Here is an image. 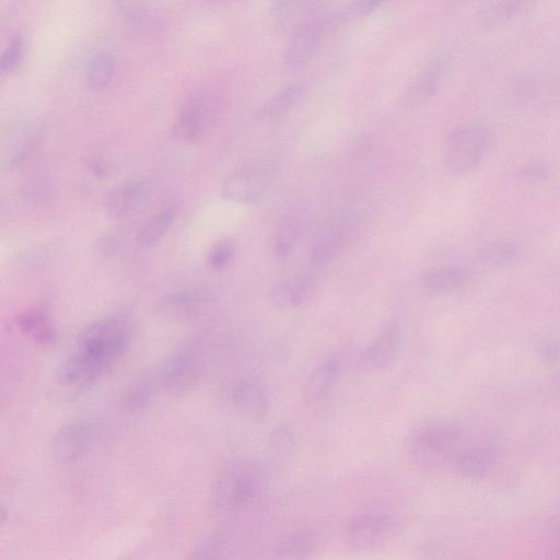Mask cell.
Returning a JSON list of instances; mask_svg holds the SVG:
<instances>
[{
  "mask_svg": "<svg viewBox=\"0 0 560 560\" xmlns=\"http://www.w3.org/2000/svg\"><path fill=\"white\" fill-rule=\"evenodd\" d=\"M131 324L123 315L95 321L80 333L72 355L58 370L67 387H83L99 380L131 344Z\"/></svg>",
  "mask_w": 560,
  "mask_h": 560,
  "instance_id": "6da1fadb",
  "label": "cell"
},
{
  "mask_svg": "<svg viewBox=\"0 0 560 560\" xmlns=\"http://www.w3.org/2000/svg\"><path fill=\"white\" fill-rule=\"evenodd\" d=\"M221 110L223 100L215 90L203 88L192 92L174 120L172 136L180 142H197L216 125Z\"/></svg>",
  "mask_w": 560,
  "mask_h": 560,
  "instance_id": "7a4b0ae2",
  "label": "cell"
},
{
  "mask_svg": "<svg viewBox=\"0 0 560 560\" xmlns=\"http://www.w3.org/2000/svg\"><path fill=\"white\" fill-rule=\"evenodd\" d=\"M278 165L272 157H258L242 163L223 184V195L241 204L262 200L276 180Z\"/></svg>",
  "mask_w": 560,
  "mask_h": 560,
  "instance_id": "3957f363",
  "label": "cell"
},
{
  "mask_svg": "<svg viewBox=\"0 0 560 560\" xmlns=\"http://www.w3.org/2000/svg\"><path fill=\"white\" fill-rule=\"evenodd\" d=\"M341 27L338 15H315L303 19L295 28L283 53L284 65L301 69L320 53L329 35Z\"/></svg>",
  "mask_w": 560,
  "mask_h": 560,
  "instance_id": "277c9868",
  "label": "cell"
},
{
  "mask_svg": "<svg viewBox=\"0 0 560 560\" xmlns=\"http://www.w3.org/2000/svg\"><path fill=\"white\" fill-rule=\"evenodd\" d=\"M490 145V132L478 123L463 124L449 134L443 156L446 166L455 174L475 170L483 161Z\"/></svg>",
  "mask_w": 560,
  "mask_h": 560,
  "instance_id": "5b68a950",
  "label": "cell"
},
{
  "mask_svg": "<svg viewBox=\"0 0 560 560\" xmlns=\"http://www.w3.org/2000/svg\"><path fill=\"white\" fill-rule=\"evenodd\" d=\"M460 436V429L452 424L428 425L414 436L411 457L419 468L438 469L450 459Z\"/></svg>",
  "mask_w": 560,
  "mask_h": 560,
  "instance_id": "8992f818",
  "label": "cell"
},
{
  "mask_svg": "<svg viewBox=\"0 0 560 560\" xmlns=\"http://www.w3.org/2000/svg\"><path fill=\"white\" fill-rule=\"evenodd\" d=\"M205 363L202 348L196 344L175 350L161 368L160 380L163 387L174 395L188 393L202 379Z\"/></svg>",
  "mask_w": 560,
  "mask_h": 560,
  "instance_id": "52a82bcc",
  "label": "cell"
},
{
  "mask_svg": "<svg viewBox=\"0 0 560 560\" xmlns=\"http://www.w3.org/2000/svg\"><path fill=\"white\" fill-rule=\"evenodd\" d=\"M398 532V522L391 516L376 513L349 522L345 542L353 552H371L389 543Z\"/></svg>",
  "mask_w": 560,
  "mask_h": 560,
  "instance_id": "ba28073f",
  "label": "cell"
},
{
  "mask_svg": "<svg viewBox=\"0 0 560 560\" xmlns=\"http://www.w3.org/2000/svg\"><path fill=\"white\" fill-rule=\"evenodd\" d=\"M95 442V427L85 420H76L56 431L51 453L57 463L77 462L90 451Z\"/></svg>",
  "mask_w": 560,
  "mask_h": 560,
  "instance_id": "9c48e42d",
  "label": "cell"
},
{
  "mask_svg": "<svg viewBox=\"0 0 560 560\" xmlns=\"http://www.w3.org/2000/svg\"><path fill=\"white\" fill-rule=\"evenodd\" d=\"M253 476L242 469H232L221 474L212 490V499L220 509H237L248 503L255 494Z\"/></svg>",
  "mask_w": 560,
  "mask_h": 560,
  "instance_id": "30bf717a",
  "label": "cell"
},
{
  "mask_svg": "<svg viewBox=\"0 0 560 560\" xmlns=\"http://www.w3.org/2000/svg\"><path fill=\"white\" fill-rule=\"evenodd\" d=\"M348 237V223L342 216H330L322 221L315 230L311 258L315 265L321 266L335 258Z\"/></svg>",
  "mask_w": 560,
  "mask_h": 560,
  "instance_id": "8fae6325",
  "label": "cell"
},
{
  "mask_svg": "<svg viewBox=\"0 0 560 560\" xmlns=\"http://www.w3.org/2000/svg\"><path fill=\"white\" fill-rule=\"evenodd\" d=\"M451 64L450 55L443 54L431 61L407 87L403 101L408 107L422 104L433 98L443 79H445Z\"/></svg>",
  "mask_w": 560,
  "mask_h": 560,
  "instance_id": "7c38bea8",
  "label": "cell"
},
{
  "mask_svg": "<svg viewBox=\"0 0 560 560\" xmlns=\"http://www.w3.org/2000/svg\"><path fill=\"white\" fill-rule=\"evenodd\" d=\"M229 400L233 408L252 423H262L270 411L266 392L254 380H241L233 385Z\"/></svg>",
  "mask_w": 560,
  "mask_h": 560,
  "instance_id": "4fadbf2b",
  "label": "cell"
},
{
  "mask_svg": "<svg viewBox=\"0 0 560 560\" xmlns=\"http://www.w3.org/2000/svg\"><path fill=\"white\" fill-rule=\"evenodd\" d=\"M404 346V335L398 322H389L366 349L367 364L375 369L391 368L399 360Z\"/></svg>",
  "mask_w": 560,
  "mask_h": 560,
  "instance_id": "5bb4252c",
  "label": "cell"
},
{
  "mask_svg": "<svg viewBox=\"0 0 560 560\" xmlns=\"http://www.w3.org/2000/svg\"><path fill=\"white\" fill-rule=\"evenodd\" d=\"M149 185L146 181L134 180L116 186L105 201L108 214L115 219L133 215L148 197Z\"/></svg>",
  "mask_w": 560,
  "mask_h": 560,
  "instance_id": "9a60e30c",
  "label": "cell"
},
{
  "mask_svg": "<svg viewBox=\"0 0 560 560\" xmlns=\"http://www.w3.org/2000/svg\"><path fill=\"white\" fill-rule=\"evenodd\" d=\"M342 372L341 360L331 356L311 372L305 388H303V400L308 404L322 401L334 389L335 384Z\"/></svg>",
  "mask_w": 560,
  "mask_h": 560,
  "instance_id": "2e32d148",
  "label": "cell"
},
{
  "mask_svg": "<svg viewBox=\"0 0 560 560\" xmlns=\"http://www.w3.org/2000/svg\"><path fill=\"white\" fill-rule=\"evenodd\" d=\"M16 325L23 334L40 346L50 347L57 341L55 325L49 311L44 307H32L23 311L18 315Z\"/></svg>",
  "mask_w": 560,
  "mask_h": 560,
  "instance_id": "e0dca14e",
  "label": "cell"
},
{
  "mask_svg": "<svg viewBox=\"0 0 560 560\" xmlns=\"http://www.w3.org/2000/svg\"><path fill=\"white\" fill-rule=\"evenodd\" d=\"M307 92L308 85L306 81L302 80L283 87L270 100L266 101L259 112V118L267 122L282 119L305 99Z\"/></svg>",
  "mask_w": 560,
  "mask_h": 560,
  "instance_id": "ac0fdd59",
  "label": "cell"
},
{
  "mask_svg": "<svg viewBox=\"0 0 560 560\" xmlns=\"http://www.w3.org/2000/svg\"><path fill=\"white\" fill-rule=\"evenodd\" d=\"M322 536L314 530H303L287 536L274 551L277 559L309 558L320 548Z\"/></svg>",
  "mask_w": 560,
  "mask_h": 560,
  "instance_id": "d6986e66",
  "label": "cell"
},
{
  "mask_svg": "<svg viewBox=\"0 0 560 560\" xmlns=\"http://www.w3.org/2000/svg\"><path fill=\"white\" fill-rule=\"evenodd\" d=\"M468 272L458 266L431 268L422 276V283L430 293L445 295L461 288L468 280Z\"/></svg>",
  "mask_w": 560,
  "mask_h": 560,
  "instance_id": "ffe728a7",
  "label": "cell"
},
{
  "mask_svg": "<svg viewBox=\"0 0 560 560\" xmlns=\"http://www.w3.org/2000/svg\"><path fill=\"white\" fill-rule=\"evenodd\" d=\"M115 73V58L109 51H99L93 55L85 73L86 86L92 91L108 88Z\"/></svg>",
  "mask_w": 560,
  "mask_h": 560,
  "instance_id": "44dd1931",
  "label": "cell"
},
{
  "mask_svg": "<svg viewBox=\"0 0 560 560\" xmlns=\"http://www.w3.org/2000/svg\"><path fill=\"white\" fill-rule=\"evenodd\" d=\"M302 219L297 213L287 214L280 221L274 239V249L279 260H286L293 252L302 232Z\"/></svg>",
  "mask_w": 560,
  "mask_h": 560,
  "instance_id": "7402d4cb",
  "label": "cell"
},
{
  "mask_svg": "<svg viewBox=\"0 0 560 560\" xmlns=\"http://www.w3.org/2000/svg\"><path fill=\"white\" fill-rule=\"evenodd\" d=\"M178 212L174 207H166L151 217L138 233L137 241L142 247L150 248L159 242L173 226Z\"/></svg>",
  "mask_w": 560,
  "mask_h": 560,
  "instance_id": "603a6c76",
  "label": "cell"
},
{
  "mask_svg": "<svg viewBox=\"0 0 560 560\" xmlns=\"http://www.w3.org/2000/svg\"><path fill=\"white\" fill-rule=\"evenodd\" d=\"M531 0H492L483 9L481 19L488 27L506 25L515 19Z\"/></svg>",
  "mask_w": 560,
  "mask_h": 560,
  "instance_id": "cb8c5ba5",
  "label": "cell"
},
{
  "mask_svg": "<svg viewBox=\"0 0 560 560\" xmlns=\"http://www.w3.org/2000/svg\"><path fill=\"white\" fill-rule=\"evenodd\" d=\"M201 297L193 291H181L165 298L160 303V311L169 318L185 319L200 309Z\"/></svg>",
  "mask_w": 560,
  "mask_h": 560,
  "instance_id": "d4e9b609",
  "label": "cell"
},
{
  "mask_svg": "<svg viewBox=\"0 0 560 560\" xmlns=\"http://www.w3.org/2000/svg\"><path fill=\"white\" fill-rule=\"evenodd\" d=\"M155 393L156 383L153 379H138L122 395L121 406L127 412L142 410L153 401Z\"/></svg>",
  "mask_w": 560,
  "mask_h": 560,
  "instance_id": "484cf974",
  "label": "cell"
},
{
  "mask_svg": "<svg viewBox=\"0 0 560 560\" xmlns=\"http://www.w3.org/2000/svg\"><path fill=\"white\" fill-rule=\"evenodd\" d=\"M496 453L490 448H477L465 453L460 460V468L464 475L482 478L492 468Z\"/></svg>",
  "mask_w": 560,
  "mask_h": 560,
  "instance_id": "4316f807",
  "label": "cell"
},
{
  "mask_svg": "<svg viewBox=\"0 0 560 560\" xmlns=\"http://www.w3.org/2000/svg\"><path fill=\"white\" fill-rule=\"evenodd\" d=\"M520 256L518 245L506 241L489 243L482 251V259L486 264L499 267L515 263Z\"/></svg>",
  "mask_w": 560,
  "mask_h": 560,
  "instance_id": "83f0119b",
  "label": "cell"
},
{
  "mask_svg": "<svg viewBox=\"0 0 560 560\" xmlns=\"http://www.w3.org/2000/svg\"><path fill=\"white\" fill-rule=\"evenodd\" d=\"M270 448L278 459H287L297 450V439L293 430L285 424L278 425L270 436Z\"/></svg>",
  "mask_w": 560,
  "mask_h": 560,
  "instance_id": "f1b7e54d",
  "label": "cell"
},
{
  "mask_svg": "<svg viewBox=\"0 0 560 560\" xmlns=\"http://www.w3.org/2000/svg\"><path fill=\"white\" fill-rule=\"evenodd\" d=\"M26 43L21 35L10 40L0 61V68L4 74H11L17 70L25 57Z\"/></svg>",
  "mask_w": 560,
  "mask_h": 560,
  "instance_id": "f546056e",
  "label": "cell"
},
{
  "mask_svg": "<svg viewBox=\"0 0 560 560\" xmlns=\"http://www.w3.org/2000/svg\"><path fill=\"white\" fill-rule=\"evenodd\" d=\"M387 2H389V0H353L342 13L337 14L341 26L349 21L365 18L375 13L376 10Z\"/></svg>",
  "mask_w": 560,
  "mask_h": 560,
  "instance_id": "4dcf8cb0",
  "label": "cell"
},
{
  "mask_svg": "<svg viewBox=\"0 0 560 560\" xmlns=\"http://www.w3.org/2000/svg\"><path fill=\"white\" fill-rule=\"evenodd\" d=\"M313 286L312 278L310 276H303L285 289L282 298L287 301L289 306L300 307L310 297Z\"/></svg>",
  "mask_w": 560,
  "mask_h": 560,
  "instance_id": "1f68e13d",
  "label": "cell"
},
{
  "mask_svg": "<svg viewBox=\"0 0 560 560\" xmlns=\"http://www.w3.org/2000/svg\"><path fill=\"white\" fill-rule=\"evenodd\" d=\"M235 255V245L229 241H220L209 251L207 262L214 270H223L235 259Z\"/></svg>",
  "mask_w": 560,
  "mask_h": 560,
  "instance_id": "d6a6232c",
  "label": "cell"
},
{
  "mask_svg": "<svg viewBox=\"0 0 560 560\" xmlns=\"http://www.w3.org/2000/svg\"><path fill=\"white\" fill-rule=\"evenodd\" d=\"M116 10L120 15L133 25H140L146 19L144 0H113Z\"/></svg>",
  "mask_w": 560,
  "mask_h": 560,
  "instance_id": "836d02e7",
  "label": "cell"
},
{
  "mask_svg": "<svg viewBox=\"0 0 560 560\" xmlns=\"http://www.w3.org/2000/svg\"><path fill=\"white\" fill-rule=\"evenodd\" d=\"M550 169L544 163L533 162L530 163L521 171V178L527 182H539L547 178Z\"/></svg>",
  "mask_w": 560,
  "mask_h": 560,
  "instance_id": "e575fe53",
  "label": "cell"
},
{
  "mask_svg": "<svg viewBox=\"0 0 560 560\" xmlns=\"http://www.w3.org/2000/svg\"><path fill=\"white\" fill-rule=\"evenodd\" d=\"M204 2H207V3H221V2H225V0H204Z\"/></svg>",
  "mask_w": 560,
  "mask_h": 560,
  "instance_id": "d590c367",
  "label": "cell"
},
{
  "mask_svg": "<svg viewBox=\"0 0 560 560\" xmlns=\"http://www.w3.org/2000/svg\"><path fill=\"white\" fill-rule=\"evenodd\" d=\"M560 544V543H559Z\"/></svg>",
  "mask_w": 560,
  "mask_h": 560,
  "instance_id": "8d00e7d4",
  "label": "cell"
}]
</instances>
